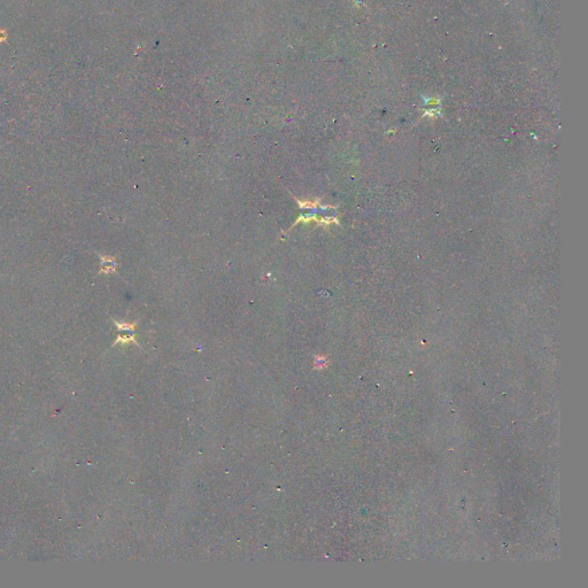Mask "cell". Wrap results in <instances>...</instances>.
<instances>
[{"label":"cell","mask_w":588,"mask_h":588,"mask_svg":"<svg viewBox=\"0 0 588 588\" xmlns=\"http://www.w3.org/2000/svg\"><path fill=\"white\" fill-rule=\"evenodd\" d=\"M138 322H135V323H120V322H116L114 321V324L117 328V330H119L120 335L117 337V339L115 340L114 345H117V343H129V342H135L136 345H138V342L136 341L135 339V326L137 325Z\"/></svg>","instance_id":"2"},{"label":"cell","mask_w":588,"mask_h":588,"mask_svg":"<svg viewBox=\"0 0 588 588\" xmlns=\"http://www.w3.org/2000/svg\"><path fill=\"white\" fill-rule=\"evenodd\" d=\"M98 255H99V257H100V261H101V267H100V271H99V274H111V272L116 271L117 263H116L114 257L108 256V255H101V254H99V253H98Z\"/></svg>","instance_id":"3"},{"label":"cell","mask_w":588,"mask_h":588,"mask_svg":"<svg viewBox=\"0 0 588 588\" xmlns=\"http://www.w3.org/2000/svg\"><path fill=\"white\" fill-rule=\"evenodd\" d=\"M294 199L296 202H298L301 213L299 215L298 220H296L295 223L292 225V228H294L299 222L308 223V222H310V221H315V222H317L318 224L325 225V227L326 225L332 224V223L338 224L337 216L333 214L335 209L331 208V207L322 206L321 204H319V201H321L319 199H316L314 201L299 200L298 198H294Z\"/></svg>","instance_id":"1"}]
</instances>
